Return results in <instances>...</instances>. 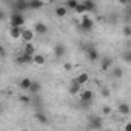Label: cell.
Here are the masks:
<instances>
[{"mask_svg": "<svg viewBox=\"0 0 131 131\" xmlns=\"http://www.w3.org/2000/svg\"><path fill=\"white\" fill-rule=\"evenodd\" d=\"M31 85H32V80H31V79H28V77L22 79V80H20V83H19L20 90H22V91H26V93H29V88H31Z\"/></svg>", "mask_w": 131, "mask_h": 131, "instance_id": "9a60e30c", "label": "cell"}, {"mask_svg": "<svg viewBox=\"0 0 131 131\" xmlns=\"http://www.w3.org/2000/svg\"><path fill=\"white\" fill-rule=\"evenodd\" d=\"M9 25H13V26H23L25 25L23 13H13L11 17H9Z\"/></svg>", "mask_w": 131, "mask_h": 131, "instance_id": "7a4b0ae2", "label": "cell"}, {"mask_svg": "<svg viewBox=\"0 0 131 131\" xmlns=\"http://www.w3.org/2000/svg\"><path fill=\"white\" fill-rule=\"evenodd\" d=\"M79 96H80V100H82V102H86V103H90V102L94 99V93H93L91 90H82V91L79 93Z\"/></svg>", "mask_w": 131, "mask_h": 131, "instance_id": "8992f818", "label": "cell"}, {"mask_svg": "<svg viewBox=\"0 0 131 131\" xmlns=\"http://www.w3.org/2000/svg\"><path fill=\"white\" fill-rule=\"evenodd\" d=\"M25 9H29L28 0H17L14 3V13H23Z\"/></svg>", "mask_w": 131, "mask_h": 131, "instance_id": "52a82bcc", "label": "cell"}, {"mask_svg": "<svg viewBox=\"0 0 131 131\" xmlns=\"http://www.w3.org/2000/svg\"><path fill=\"white\" fill-rule=\"evenodd\" d=\"M22 32H23V28L22 26H13V25H9V36L13 39H20L22 37Z\"/></svg>", "mask_w": 131, "mask_h": 131, "instance_id": "9c48e42d", "label": "cell"}, {"mask_svg": "<svg viewBox=\"0 0 131 131\" xmlns=\"http://www.w3.org/2000/svg\"><path fill=\"white\" fill-rule=\"evenodd\" d=\"M122 59H123L125 62H128V63H131V51H125V52L122 54Z\"/></svg>", "mask_w": 131, "mask_h": 131, "instance_id": "f546056e", "label": "cell"}, {"mask_svg": "<svg viewBox=\"0 0 131 131\" xmlns=\"http://www.w3.org/2000/svg\"><path fill=\"white\" fill-rule=\"evenodd\" d=\"M74 11H76V13H77L79 16H83V14H86V8H85L83 2H82V3H79V5H77V8H76Z\"/></svg>", "mask_w": 131, "mask_h": 131, "instance_id": "4316f807", "label": "cell"}, {"mask_svg": "<svg viewBox=\"0 0 131 131\" xmlns=\"http://www.w3.org/2000/svg\"><path fill=\"white\" fill-rule=\"evenodd\" d=\"M34 31H36V34H39V36H45V34L48 32V26H46L45 23H42V22H37V23L34 25Z\"/></svg>", "mask_w": 131, "mask_h": 131, "instance_id": "7c38bea8", "label": "cell"}, {"mask_svg": "<svg viewBox=\"0 0 131 131\" xmlns=\"http://www.w3.org/2000/svg\"><path fill=\"white\" fill-rule=\"evenodd\" d=\"M123 131H131V122H128V123L123 125Z\"/></svg>", "mask_w": 131, "mask_h": 131, "instance_id": "d6a6232c", "label": "cell"}, {"mask_svg": "<svg viewBox=\"0 0 131 131\" xmlns=\"http://www.w3.org/2000/svg\"><path fill=\"white\" fill-rule=\"evenodd\" d=\"M43 2L42 0H28V6L29 9H42L43 8Z\"/></svg>", "mask_w": 131, "mask_h": 131, "instance_id": "ac0fdd59", "label": "cell"}, {"mask_svg": "<svg viewBox=\"0 0 131 131\" xmlns=\"http://www.w3.org/2000/svg\"><path fill=\"white\" fill-rule=\"evenodd\" d=\"M34 36H36V31H34V29H23L20 40H22L23 43H28V42H32Z\"/></svg>", "mask_w": 131, "mask_h": 131, "instance_id": "5b68a950", "label": "cell"}, {"mask_svg": "<svg viewBox=\"0 0 131 131\" xmlns=\"http://www.w3.org/2000/svg\"><path fill=\"white\" fill-rule=\"evenodd\" d=\"M32 59H34V56H31V54H26V52H22V54H19V56L16 57V63H19V65L32 63Z\"/></svg>", "mask_w": 131, "mask_h": 131, "instance_id": "277c9868", "label": "cell"}, {"mask_svg": "<svg viewBox=\"0 0 131 131\" xmlns=\"http://www.w3.org/2000/svg\"><path fill=\"white\" fill-rule=\"evenodd\" d=\"M85 54H86V57H88L90 62H96V60H99V51H97L94 46H91V45H88V46L85 48Z\"/></svg>", "mask_w": 131, "mask_h": 131, "instance_id": "3957f363", "label": "cell"}, {"mask_svg": "<svg viewBox=\"0 0 131 131\" xmlns=\"http://www.w3.org/2000/svg\"><path fill=\"white\" fill-rule=\"evenodd\" d=\"M117 111H119V114H120V116L126 117V116H129V114H131V106H129L128 103H119Z\"/></svg>", "mask_w": 131, "mask_h": 131, "instance_id": "8fae6325", "label": "cell"}, {"mask_svg": "<svg viewBox=\"0 0 131 131\" xmlns=\"http://www.w3.org/2000/svg\"><path fill=\"white\" fill-rule=\"evenodd\" d=\"M111 74H113L114 79H122V77H123V70L119 68V67H116V68L111 70Z\"/></svg>", "mask_w": 131, "mask_h": 131, "instance_id": "603a6c76", "label": "cell"}, {"mask_svg": "<svg viewBox=\"0 0 131 131\" xmlns=\"http://www.w3.org/2000/svg\"><path fill=\"white\" fill-rule=\"evenodd\" d=\"M122 32H123V36H125V37H131V26H129V25H126V26H123V29H122Z\"/></svg>", "mask_w": 131, "mask_h": 131, "instance_id": "f1b7e54d", "label": "cell"}, {"mask_svg": "<svg viewBox=\"0 0 131 131\" xmlns=\"http://www.w3.org/2000/svg\"><path fill=\"white\" fill-rule=\"evenodd\" d=\"M79 26H80L83 31L90 32V31H93V28H94V22H93V19H91V17H88L86 14H83V16H82V19L79 20Z\"/></svg>", "mask_w": 131, "mask_h": 131, "instance_id": "6da1fadb", "label": "cell"}, {"mask_svg": "<svg viewBox=\"0 0 131 131\" xmlns=\"http://www.w3.org/2000/svg\"><path fill=\"white\" fill-rule=\"evenodd\" d=\"M40 90H42L40 82L32 80V85H31V88H29V94H39V93H40Z\"/></svg>", "mask_w": 131, "mask_h": 131, "instance_id": "44dd1931", "label": "cell"}, {"mask_svg": "<svg viewBox=\"0 0 131 131\" xmlns=\"http://www.w3.org/2000/svg\"><path fill=\"white\" fill-rule=\"evenodd\" d=\"M77 5H79L77 0H67V3H65V6H67L68 9H73V11L77 8Z\"/></svg>", "mask_w": 131, "mask_h": 131, "instance_id": "484cf974", "label": "cell"}, {"mask_svg": "<svg viewBox=\"0 0 131 131\" xmlns=\"http://www.w3.org/2000/svg\"><path fill=\"white\" fill-rule=\"evenodd\" d=\"M23 52H26V54H31V56H34V54H36V46L32 45V42L23 43Z\"/></svg>", "mask_w": 131, "mask_h": 131, "instance_id": "ffe728a7", "label": "cell"}, {"mask_svg": "<svg viewBox=\"0 0 131 131\" xmlns=\"http://www.w3.org/2000/svg\"><path fill=\"white\" fill-rule=\"evenodd\" d=\"M36 119H37V122H40L42 125H46V123H48V117H46L43 113H40V111L36 113Z\"/></svg>", "mask_w": 131, "mask_h": 131, "instance_id": "cb8c5ba5", "label": "cell"}, {"mask_svg": "<svg viewBox=\"0 0 131 131\" xmlns=\"http://www.w3.org/2000/svg\"><path fill=\"white\" fill-rule=\"evenodd\" d=\"M32 63H36L37 67H43V65L46 63V59H45V56L43 54H34V59H32Z\"/></svg>", "mask_w": 131, "mask_h": 131, "instance_id": "e0dca14e", "label": "cell"}, {"mask_svg": "<svg viewBox=\"0 0 131 131\" xmlns=\"http://www.w3.org/2000/svg\"><path fill=\"white\" fill-rule=\"evenodd\" d=\"M63 70L67 71V73H70V71L73 70V63H70V62H67V63H63Z\"/></svg>", "mask_w": 131, "mask_h": 131, "instance_id": "4dcf8cb0", "label": "cell"}, {"mask_svg": "<svg viewBox=\"0 0 131 131\" xmlns=\"http://www.w3.org/2000/svg\"><path fill=\"white\" fill-rule=\"evenodd\" d=\"M117 2H119L120 5H123V6H128V3H129V0H117Z\"/></svg>", "mask_w": 131, "mask_h": 131, "instance_id": "836d02e7", "label": "cell"}, {"mask_svg": "<svg viewBox=\"0 0 131 131\" xmlns=\"http://www.w3.org/2000/svg\"><path fill=\"white\" fill-rule=\"evenodd\" d=\"M46 2H49V3H51V2H54V0H46Z\"/></svg>", "mask_w": 131, "mask_h": 131, "instance_id": "d590c367", "label": "cell"}, {"mask_svg": "<svg viewBox=\"0 0 131 131\" xmlns=\"http://www.w3.org/2000/svg\"><path fill=\"white\" fill-rule=\"evenodd\" d=\"M102 114L103 116H111L113 114V108L111 106H103L102 108Z\"/></svg>", "mask_w": 131, "mask_h": 131, "instance_id": "83f0119b", "label": "cell"}, {"mask_svg": "<svg viewBox=\"0 0 131 131\" xmlns=\"http://www.w3.org/2000/svg\"><path fill=\"white\" fill-rule=\"evenodd\" d=\"M0 52H2V57H3V59L6 57V51H5V48H3V46L0 48Z\"/></svg>", "mask_w": 131, "mask_h": 131, "instance_id": "e575fe53", "label": "cell"}, {"mask_svg": "<svg viewBox=\"0 0 131 131\" xmlns=\"http://www.w3.org/2000/svg\"><path fill=\"white\" fill-rule=\"evenodd\" d=\"M68 91H70V94H79V93L82 91V85H80L76 79H73V80H71V85H70V88H68Z\"/></svg>", "mask_w": 131, "mask_h": 131, "instance_id": "30bf717a", "label": "cell"}, {"mask_svg": "<svg viewBox=\"0 0 131 131\" xmlns=\"http://www.w3.org/2000/svg\"><path fill=\"white\" fill-rule=\"evenodd\" d=\"M100 94H102L103 97H108V96H110V88H105V86L100 88Z\"/></svg>", "mask_w": 131, "mask_h": 131, "instance_id": "1f68e13d", "label": "cell"}, {"mask_svg": "<svg viewBox=\"0 0 131 131\" xmlns=\"http://www.w3.org/2000/svg\"><path fill=\"white\" fill-rule=\"evenodd\" d=\"M54 14H56V17H59V19H63V17H67V14H68V8L67 6H57V8H54Z\"/></svg>", "mask_w": 131, "mask_h": 131, "instance_id": "5bb4252c", "label": "cell"}, {"mask_svg": "<svg viewBox=\"0 0 131 131\" xmlns=\"http://www.w3.org/2000/svg\"><path fill=\"white\" fill-rule=\"evenodd\" d=\"M74 79L83 86V85H86V83L90 82V74H88V73H80V74H79L77 77H74Z\"/></svg>", "mask_w": 131, "mask_h": 131, "instance_id": "d6986e66", "label": "cell"}, {"mask_svg": "<svg viewBox=\"0 0 131 131\" xmlns=\"http://www.w3.org/2000/svg\"><path fill=\"white\" fill-rule=\"evenodd\" d=\"M65 54H67V46L62 45V43L54 45V56L56 57H63Z\"/></svg>", "mask_w": 131, "mask_h": 131, "instance_id": "4fadbf2b", "label": "cell"}, {"mask_svg": "<svg viewBox=\"0 0 131 131\" xmlns=\"http://www.w3.org/2000/svg\"><path fill=\"white\" fill-rule=\"evenodd\" d=\"M19 102L25 103V105H29L31 103V94H20L19 96Z\"/></svg>", "mask_w": 131, "mask_h": 131, "instance_id": "d4e9b609", "label": "cell"}, {"mask_svg": "<svg viewBox=\"0 0 131 131\" xmlns=\"http://www.w3.org/2000/svg\"><path fill=\"white\" fill-rule=\"evenodd\" d=\"M83 5L86 8V13H93L96 9V3H94V0H83Z\"/></svg>", "mask_w": 131, "mask_h": 131, "instance_id": "7402d4cb", "label": "cell"}, {"mask_svg": "<svg viewBox=\"0 0 131 131\" xmlns=\"http://www.w3.org/2000/svg\"><path fill=\"white\" fill-rule=\"evenodd\" d=\"M111 67H113V59L111 57H102L100 59V70L102 71H108V70H111Z\"/></svg>", "mask_w": 131, "mask_h": 131, "instance_id": "ba28073f", "label": "cell"}, {"mask_svg": "<svg viewBox=\"0 0 131 131\" xmlns=\"http://www.w3.org/2000/svg\"><path fill=\"white\" fill-rule=\"evenodd\" d=\"M103 125H102V119H99V117H91L90 119V125H88V128H91V129H99V128H102Z\"/></svg>", "mask_w": 131, "mask_h": 131, "instance_id": "2e32d148", "label": "cell"}]
</instances>
